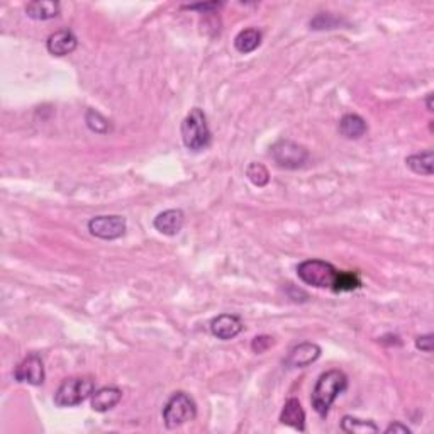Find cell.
Here are the masks:
<instances>
[{
  "label": "cell",
  "mask_w": 434,
  "mask_h": 434,
  "mask_svg": "<svg viewBox=\"0 0 434 434\" xmlns=\"http://www.w3.org/2000/svg\"><path fill=\"white\" fill-rule=\"evenodd\" d=\"M341 429L348 434H365V433H379V426L372 421L358 419L353 416H344L341 421Z\"/></svg>",
  "instance_id": "cell-19"
},
{
  "label": "cell",
  "mask_w": 434,
  "mask_h": 434,
  "mask_svg": "<svg viewBox=\"0 0 434 434\" xmlns=\"http://www.w3.org/2000/svg\"><path fill=\"white\" fill-rule=\"evenodd\" d=\"M223 7L220 2H212V4H194V6H183V9L187 10H200V12H212L219 10Z\"/></svg>",
  "instance_id": "cell-24"
},
{
  "label": "cell",
  "mask_w": 434,
  "mask_h": 434,
  "mask_svg": "<svg viewBox=\"0 0 434 434\" xmlns=\"http://www.w3.org/2000/svg\"><path fill=\"white\" fill-rule=\"evenodd\" d=\"M272 158L280 168H287V170H297V168L304 167L305 162L309 160V151L300 144L288 141V139H280L272 146Z\"/></svg>",
  "instance_id": "cell-6"
},
{
  "label": "cell",
  "mask_w": 434,
  "mask_h": 434,
  "mask_svg": "<svg viewBox=\"0 0 434 434\" xmlns=\"http://www.w3.org/2000/svg\"><path fill=\"white\" fill-rule=\"evenodd\" d=\"M360 287H361V280H360L358 273L340 272L332 292H351V290H356V288H360Z\"/></svg>",
  "instance_id": "cell-21"
},
{
  "label": "cell",
  "mask_w": 434,
  "mask_h": 434,
  "mask_svg": "<svg viewBox=\"0 0 434 434\" xmlns=\"http://www.w3.org/2000/svg\"><path fill=\"white\" fill-rule=\"evenodd\" d=\"M426 106H428L429 112H433V94H428V99H426Z\"/></svg>",
  "instance_id": "cell-27"
},
{
  "label": "cell",
  "mask_w": 434,
  "mask_h": 434,
  "mask_svg": "<svg viewBox=\"0 0 434 434\" xmlns=\"http://www.w3.org/2000/svg\"><path fill=\"white\" fill-rule=\"evenodd\" d=\"M297 275L304 284L316 288H335L340 272L323 260H305L297 267Z\"/></svg>",
  "instance_id": "cell-3"
},
{
  "label": "cell",
  "mask_w": 434,
  "mask_h": 434,
  "mask_svg": "<svg viewBox=\"0 0 434 434\" xmlns=\"http://www.w3.org/2000/svg\"><path fill=\"white\" fill-rule=\"evenodd\" d=\"M405 164L417 175H426L431 176L434 172V153L433 150H426L423 153H416V155L409 156L405 160Z\"/></svg>",
  "instance_id": "cell-17"
},
{
  "label": "cell",
  "mask_w": 434,
  "mask_h": 434,
  "mask_svg": "<svg viewBox=\"0 0 434 434\" xmlns=\"http://www.w3.org/2000/svg\"><path fill=\"white\" fill-rule=\"evenodd\" d=\"M14 377L18 382H22V384H29L34 385V387H39V385L44 384V365L41 356L36 355H27L21 363L18 365L14 370Z\"/></svg>",
  "instance_id": "cell-8"
},
{
  "label": "cell",
  "mask_w": 434,
  "mask_h": 434,
  "mask_svg": "<svg viewBox=\"0 0 434 434\" xmlns=\"http://www.w3.org/2000/svg\"><path fill=\"white\" fill-rule=\"evenodd\" d=\"M88 231L104 241L119 239L126 232V219L122 216H95L88 220Z\"/></svg>",
  "instance_id": "cell-7"
},
{
  "label": "cell",
  "mask_w": 434,
  "mask_h": 434,
  "mask_svg": "<svg viewBox=\"0 0 434 434\" xmlns=\"http://www.w3.org/2000/svg\"><path fill=\"white\" fill-rule=\"evenodd\" d=\"M185 224V214L180 209H168L163 211L162 214H158L153 220V226L158 232H162L164 236H175L182 231Z\"/></svg>",
  "instance_id": "cell-11"
},
{
  "label": "cell",
  "mask_w": 434,
  "mask_h": 434,
  "mask_svg": "<svg viewBox=\"0 0 434 434\" xmlns=\"http://www.w3.org/2000/svg\"><path fill=\"white\" fill-rule=\"evenodd\" d=\"M122 392L118 387H102L92 393V409L97 412H107L119 404Z\"/></svg>",
  "instance_id": "cell-14"
},
{
  "label": "cell",
  "mask_w": 434,
  "mask_h": 434,
  "mask_svg": "<svg viewBox=\"0 0 434 434\" xmlns=\"http://www.w3.org/2000/svg\"><path fill=\"white\" fill-rule=\"evenodd\" d=\"M261 44V33L258 29H244L234 38V48L239 51L241 55L253 53Z\"/></svg>",
  "instance_id": "cell-18"
},
{
  "label": "cell",
  "mask_w": 434,
  "mask_h": 434,
  "mask_svg": "<svg viewBox=\"0 0 434 434\" xmlns=\"http://www.w3.org/2000/svg\"><path fill=\"white\" fill-rule=\"evenodd\" d=\"M197 416L195 402L188 393L176 392L168 399L163 407V421L168 429H176Z\"/></svg>",
  "instance_id": "cell-5"
},
{
  "label": "cell",
  "mask_w": 434,
  "mask_h": 434,
  "mask_svg": "<svg viewBox=\"0 0 434 434\" xmlns=\"http://www.w3.org/2000/svg\"><path fill=\"white\" fill-rule=\"evenodd\" d=\"M385 433L387 434H397V433H400V434H411L412 431H411V428H407V426H404V424H400V423H393V424H391L388 426L387 429H385Z\"/></svg>",
  "instance_id": "cell-26"
},
{
  "label": "cell",
  "mask_w": 434,
  "mask_h": 434,
  "mask_svg": "<svg viewBox=\"0 0 434 434\" xmlns=\"http://www.w3.org/2000/svg\"><path fill=\"white\" fill-rule=\"evenodd\" d=\"M280 423L290 426V428L300 433L305 431V412L299 399H293L292 397V399L285 402L282 414H280Z\"/></svg>",
  "instance_id": "cell-13"
},
{
  "label": "cell",
  "mask_w": 434,
  "mask_h": 434,
  "mask_svg": "<svg viewBox=\"0 0 434 434\" xmlns=\"http://www.w3.org/2000/svg\"><path fill=\"white\" fill-rule=\"evenodd\" d=\"M246 176L256 187H265V185L270 182V174H268L267 167L261 163H251L246 170Z\"/></svg>",
  "instance_id": "cell-22"
},
{
  "label": "cell",
  "mask_w": 434,
  "mask_h": 434,
  "mask_svg": "<svg viewBox=\"0 0 434 434\" xmlns=\"http://www.w3.org/2000/svg\"><path fill=\"white\" fill-rule=\"evenodd\" d=\"M94 388L95 382L90 377L66 379L55 393V404L58 407H75V405L87 400L94 393Z\"/></svg>",
  "instance_id": "cell-4"
},
{
  "label": "cell",
  "mask_w": 434,
  "mask_h": 434,
  "mask_svg": "<svg viewBox=\"0 0 434 434\" xmlns=\"http://www.w3.org/2000/svg\"><path fill=\"white\" fill-rule=\"evenodd\" d=\"M243 329V321L234 314H220L211 321V332L220 341L234 340Z\"/></svg>",
  "instance_id": "cell-9"
},
{
  "label": "cell",
  "mask_w": 434,
  "mask_h": 434,
  "mask_svg": "<svg viewBox=\"0 0 434 434\" xmlns=\"http://www.w3.org/2000/svg\"><path fill=\"white\" fill-rule=\"evenodd\" d=\"M85 122L88 130L97 132V134H107V132L112 130L111 120L104 118V115L100 114L99 111H95V108H88L85 114Z\"/></svg>",
  "instance_id": "cell-20"
},
{
  "label": "cell",
  "mask_w": 434,
  "mask_h": 434,
  "mask_svg": "<svg viewBox=\"0 0 434 434\" xmlns=\"http://www.w3.org/2000/svg\"><path fill=\"white\" fill-rule=\"evenodd\" d=\"M26 14L34 21H50L59 14V4L53 0H36L27 4Z\"/></svg>",
  "instance_id": "cell-15"
},
{
  "label": "cell",
  "mask_w": 434,
  "mask_h": 434,
  "mask_svg": "<svg viewBox=\"0 0 434 434\" xmlns=\"http://www.w3.org/2000/svg\"><path fill=\"white\" fill-rule=\"evenodd\" d=\"M76 41L75 34L71 31H58V33L51 34L46 41V48L51 55L55 56H66L74 53L76 50Z\"/></svg>",
  "instance_id": "cell-12"
},
{
  "label": "cell",
  "mask_w": 434,
  "mask_h": 434,
  "mask_svg": "<svg viewBox=\"0 0 434 434\" xmlns=\"http://www.w3.org/2000/svg\"><path fill=\"white\" fill-rule=\"evenodd\" d=\"M348 387V379L341 370H329L323 373L317 380L314 391H312V407L321 417H326L329 414L332 402L337 399L340 393H343Z\"/></svg>",
  "instance_id": "cell-1"
},
{
  "label": "cell",
  "mask_w": 434,
  "mask_h": 434,
  "mask_svg": "<svg viewBox=\"0 0 434 434\" xmlns=\"http://www.w3.org/2000/svg\"><path fill=\"white\" fill-rule=\"evenodd\" d=\"M416 348L424 353H431L433 351V335H424V336L417 337Z\"/></svg>",
  "instance_id": "cell-25"
},
{
  "label": "cell",
  "mask_w": 434,
  "mask_h": 434,
  "mask_svg": "<svg viewBox=\"0 0 434 434\" xmlns=\"http://www.w3.org/2000/svg\"><path fill=\"white\" fill-rule=\"evenodd\" d=\"M273 337L272 336H256L255 340H253L251 343V348L255 353H265L268 348L273 346Z\"/></svg>",
  "instance_id": "cell-23"
},
{
  "label": "cell",
  "mask_w": 434,
  "mask_h": 434,
  "mask_svg": "<svg viewBox=\"0 0 434 434\" xmlns=\"http://www.w3.org/2000/svg\"><path fill=\"white\" fill-rule=\"evenodd\" d=\"M183 144L192 151L206 150L211 144V131H209L206 114L202 108L194 107L182 122Z\"/></svg>",
  "instance_id": "cell-2"
},
{
  "label": "cell",
  "mask_w": 434,
  "mask_h": 434,
  "mask_svg": "<svg viewBox=\"0 0 434 434\" xmlns=\"http://www.w3.org/2000/svg\"><path fill=\"white\" fill-rule=\"evenodd\" d=\"M367 131V120L358 114H346L340 120V132L348 139H360Z\"/></svg>",
  "instance_id": "cell-16"
},
{
  "label": "cell",
  "mask_w": 434,
  "mask_h": 434,
  "mask_svg": "<svg viewBox=\"0 0 434 434\" xmlns=\"http://www.w3.org/2000/svg\"><path fill=\"white\" fill-rule=\"evenodd\" d=\"M321 346L316 343H300L293 346L285 358V363L292 368H305L312 365L314 361L319 360L321 356Z\"/></svg>",
  "instance_id": "cell-10"
}]
</instances>
